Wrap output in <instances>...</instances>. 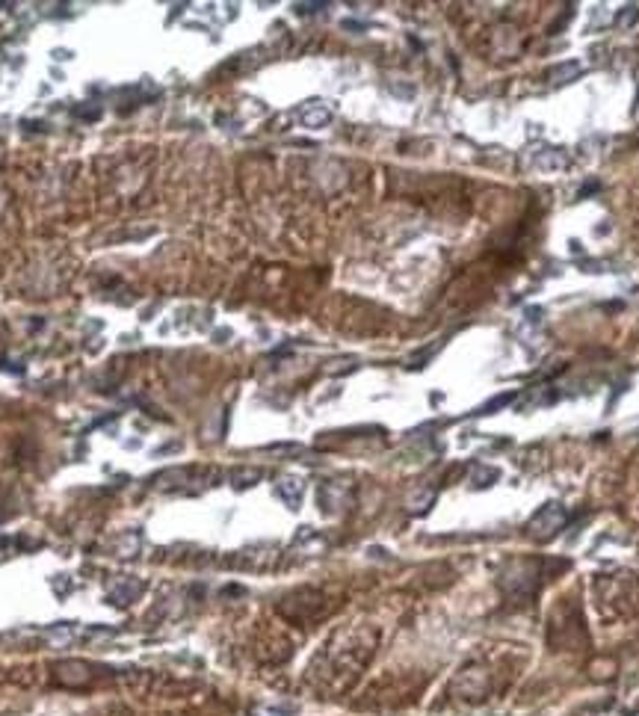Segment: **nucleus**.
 <instances>
[{
  "instance_id": "1",
  "label": "nucleus",
  "mask_w": 639,
  "mask_h": 716,
  "mask_svg": "<svg viewBox=\"0 0 639 716\" xmlns=\"http://www.w3.org/2000/svg\"><path fill=\"white\" fill-rule=\"evenodd\" d=\"M302 492H305V485L299 480H293V476H284V480L279 483V494L290 509H296V503L302 501Z\"/></svg>"
},
{
  "instance_id": "2",
  "label": "nucleus",
  "mask_w": 639,
  "mask_h": 716,
  "mask_svg": "<svg viewBox=\"0 0 639 716\" xmlns=\"http://www.w3.org/2000/svg\"><path fill=\"white\" fill-rule=\"evenodd\" d=\"M299 118H302L305 127H323V125L332 122V113L326 110V107H308V110H302Z\"/></svg>"
},
{
  "instance_id": "3",
  "label": "nucleus",
  "mask_w": 639,
  "mask_h": 716,
  "mask_svg": "<svg viewBox=\"0 0 639 716\" xmlns=\"http://www.w3.org/2000/svg\"><path fill=\"white\" fill-rule=\"evenodd\" d=\"M583 68H580V63H565V65H556V68H550V77H577Z\"/></svg>"
},
{
  "instance_id": "4",
  "label": "nucleus",
  "mask_w": 639,
  "mask_h": 716,
  "mask_svg": "<svg viewBox=\"0 0 639 716\" xmlns=\"http://www.w3.org/2000/svg\"><path fill=\"white\" fill-rule=\"evenodd\" d=\"M536 163L542 166V169H563V166H565V157H556V151H554V154H539Z\"/></svg>"
},
{
  "instance_id": "5",
  "label": "nucleus",
  "mask_w": 639,
  "mask_h": 716,
  "mask_svg": "<svg viewBox=\"0 0 639 716\" xmlns=\"http://www.w3.org/2000/svg\"><path fill=\"white\" fill-rule=\"evenodd\" d=\"M636 18H639V9H636V6H625V12L616 18V24H618V27H627V24H633Z\"/></svg>"
}]
</instances>
